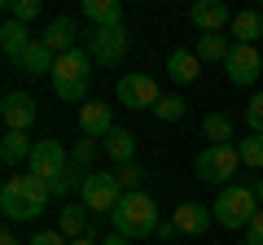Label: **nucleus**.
<instances>
[{"instance_id":"1","label":"nucleus","mask_w":263,"mask_h":245,"mask_svg":"<svg viewBox=\"0 0 263 245\" xmlns=\"http://www.w3.org/2000/svg\"><path fill=\"white\" fill-rule=\"evenodd\" d=\"M53 201V193H48V184L40 175H9L5 179V189H0V210H5V219L9 223H22V219H40L44 215V206Z\"/></svg>"},{"instance_id":"2","label":"nucleus","mask_w":263,"mask_h":245,"mask_svg":"<svg viewBox=\"0 0 263 245\" xmlns=\"http://www.w3.org/2000/svg\"><path fill=\"white\" fill-rule=\"evenodd\" d=\"M48 79H53L57 101H88V84H92V57H88V48L62 53Z\"/></svg>"},{"instance_id":"3","label":"nucleus","mask_w":263,"mask_h":245,"mask_svg":"<svg viewBox=\"0 0 263 245\" xmlns=\"http://www.w3.org/2000/svg\"><path fill=\"white\" fill-rule=\"evenodd\" d=\"M110 223H114V232L127 236V241L149 236V232H158V201H154L149 193H123V201L110 215Z\"/></svg>"},{"instance_id":"4","label":"nucleus","mask_w":263,"mask_h":245,"mask_svg":"<svg viewBox=\"0 0 263 245\" xmlns=\"http://www.w3.org/2000/svg\"><path fill=\"white\" fill-rule=\"evenodd\" d=\"M259 197H254V189H246V184H228V189H219L215 206H211V215H215L219 228H228V232H237V228H250V219L259 215Z\"/></svg>"},{"instance_id":"5","label":"nucleus","mask_w":263,"mask_h":245,"mask_svg":"<svg viewBox=\"0 0 263 245\" xmlns=\"http://www.w3.org/2000/svg\"><path fill=\"white\" fill-rule=\"evenodd\" d=\"M79 197H84L88 215H114L123 201V184L114 171H88V179L79 184Z\"/></svg>"},{"instance_id":"6","label":"nucleus","mask_w":263,"mask_h":245,"mask_svg":"<svg viewBox=\"0 0 263 245\" xmlns=\"http://www.w3.org/2000/svg\"><path fill=\"white\" fill-rule=\"evenodd\" d=\"M237 167H241V153H237L233 145H206V149L193 158L197 179H206V184H219V189H228V179L237 175Z\"/></svg>"},{"instance_id":"7","label":"nucleus","mask_w":263,"mask_h":245,"mask_svg":"<svg viewBox=\"0 0 263 245\" xmlns=\"http://www.w3.org/2000/svg\"><path fill=\"white\" fill-rule=\"evenodd\" d=\"M127 27H92L88 31V57H92L97 66H119L123 57H127Z\"/></svg>"},{"instance_id":"8","label":"nucleus","mask_w":263,"mask_h":245,"mask_svg":"<svg viewBox=\"0 0 263 245\" xmlns=\"http://www.w3.org/2000/svg\"><path fill=\"white\" fill-rule=\"evenodd\" d=\"M70 167H75V162H70V153L62 149V140H35V153H31V162H27V171L40 175L48 189H53Z\"/></svg>"},{"instance_id":"9","label":"nucleus","mask_w":263,"mask_h":245,"mask_svg":"<svg viewBox=\"0 0 263 245\" xmlns=\"http://www.w3.org/2000/svg\"><path fill=\"white\" fill-rule=\"evenodd\" d=\"M114 96H119V105H127V110H154V105L162 101L158 79H154V75H141V70L123 75L119 84H114Z\"/></svg>"},{"instance_id":"10","label":"nucleus","mask_w":263,"mask_h":245,"mask_svg":"<svg viewBox=\"0 0 263 245\" xmlns=\"http://www.w3.org/2000/svg\"><path fill=\"white\" fill-rule=\"evenodd\" d=\"M224 75H228V84H237V88L263 79V57H259V48H254V44H233V53H228V62H224Z\"/></svg>"},{"instance_id":"11","label":"nucleus","mask_w":263,"mask_h":245,"mask_svg":"<svg viewBox=\"0 0 263 245\" xmlns=\"http://www.w3.org/2000/svg\"><path fill=\"white\" fill-rule=\"evenodd\" d=\"M79 132H84L88 140H105V136L114 132V110L105 101H97V96H88V101L79 105Z\"/></svg>"},{"instance_id":"12","label":"nucleus","mask_w":263,"mask_h":245,"mask_svg":"<svg viewBox=\"0 0 263 245\" xmlns=\"http://www.w3.org/2000/svg\"><path fill=\"white\" fill-rule=\"evenodd\" d=\"M0 118H5V132H27L31 122H35V96L31 92H5Z\"/></svg>"},{"instance_id":"13","label":"nucleus","mask_w":263,"mask_h":245,"mask_svg":"<svg viewBox=\"0 0 263 245\" xmlns=\"http://www.w3.org/2000/svg\"><path fill=\"white\" fill-rule=\"evenodd\" d=\"M189 22H193L202 35H219L224 27H233V13H228L224 0H197L193 9H189Z\"/></svg>"},{"instance_id":"14","label":"nucleus","mask_w":263,"mask_h":245,"mask_svg":"<svg viewBox=\"0 0 263 245\" xmlns=\"http://www.w3.org/2000/svg\"><path fill=\"white\" fill-rule=\"evenodd\" d=\"M13 66H18L27 79H40V75H53V66H57V53L44 44V39H31V44L22 48L18 57H13Z\"/></svg>"},{"instance_id":"15","label":"nucleus","mask_w":263,"mask_h":245,"mask_svg":"<svg viewBox=\"0 0 263 245\" xmlns=\"http://www.w3.org/2000/svg\"><path fill=\"white\" fill-rule=\"evenodd\" d=\"M171 223H176L180 232H189V236H202L211 223H215V215H211V206H202V201H184V206H176Z\"/></svg>"},{"instance_id":"16","label":"nucleus","mask_w":263,"mask_h":245,"mask_svg":"<svg viewBox=\"0 0 263 245\" xmlns=\"http://www.w3.org/2000/svg\"><path fill=\"white\" fill-rule=\"evenodd\" d=\"M228 31H233V44H254L263 35V9H237Z\"/></svg>"},{"instance_id":"17","label":"nucleus","mask_w":263,"mask_h":245,"mask_svg":"<svg viewBox=\"0 0 263 245\" xmlns=\"http://www.w3.org/2000/svg\"><path fill=\"white\" fill-rule=\"evenodd\" d=\"M40 39H44L57 57L70 53V48H75V18H66V13H62V18H53V22L44 27V35H40Z\"/></svg>"},{"instance_id":"18","label":"nucleus","mask_w":263,"mask_h":245,"mask_svg":"<svg viewBox=\"0 0 263 245\" xmlns=\"http://www.w3.org/2000/svg\"><path fill=\"white\" fill-rule=\"evenodd\" d=\"M84 18L92 27H123V5L119 0H84Z\"/></svg>"},{"instance_id":"19","label":"nucleus","mask_w":263,"mask_h":245,"mask_svg":"<svg viewBox=\"0 0 263 245\" xmlns=\"http://www.w3.org/2000/svg\"><path fill=\"white\" fill-rule=\"evenodd\" d=\"M167 75L176 79V84H193V79L202 75V62H197V53H184V48H176V53L167 57Z\"/></svg>"},{"instance_id":"20","label":"nucleus","mask_w":263,"mask_h":245,"mask_svg":"<svg viewBox=\"0 0 263 245\" xmlns=\"http://www.w3.org/2000/svg\"><path fill=\"white\" fill-rule=\"evenodd\" d=\"M31 153H35V145H27V132H5V140H0V162L5 167L31 162Z\"/></svg>"},{"instance_id":"21","label":"nucleus","mask_w":263,"mask_h":245,"mask_svg":"<svg viewBox=\"0 0 263 245\" xmlns=\"http://www.w3.org/2000/svg\"><path fill=\"white\" fill-rule=\"evenodd\" d=\"M105 153H110L119 167H127V162H136V136L123 132V127H114L110 136H105Z\"/></svg>"},{"instance_id":"22","label":"nucleus","mask_w":263,"mask_h":245,"mask_svg":"<svg viewBox=\"0 0 263 245\" xmlns=\"http://www.w3.org/2000/svg\"><path fill=\"white\" fill-rule=\"evenodd\" d=\"M57 232L70 236V241H79V236L88 232V210H84V206H70V201H66V206H62V223H57Z\"/></svg>"},{"instance_id":"23","label":"nucleus","mask_w":263,"mask_h":245,"mask_svg":"<svg viewBox=\"0 0 263 245\" xmlns=\"http://www.w3.org/2000/svg\"><path fill=\"white\" fill-rule=\"evenodd\" d=\"M228 35H197V62H228Z\"/></svg>"},{"instance_id":"24","label":"nucleus","mask_w":263,"mask_h":245,"mask_svg":"<svg viewBox=\"0 0 263 245\" xmlns=\"http://www.w3.org/2000/svg\"><path fill=\"white\" fill-rule=\"evenodd\" d=\"M202 136H206L211 145H228L233 140V118H228V114H206V118H202Z\"/></svg>"},{"instance_id":"25","label":"nucleus","mask_w":263,"mask_h":245,"mask_svg":"<svg viewBox=\"0 0 263 245\" xmlns=\"http://www.w3.org/2000/svg\"><path fill=\"white\" fill-rule=\"evenodd\" d=\"M27 44H31V39H27V27H22V22H5V27H0V48H5L9 62H13Z\"/></svg>"},{"instance_id":"26","label":"nucleus","mask_w":263,"mask_h":245,"mask_svg":"<svg viewBox=\"0 0 263 245\" xmlns=\"http://www.w3.org/2000/svg\"><path fill=\"white\" fill-rule=\"evenodd\" d=\"M237 153H241V162H246V167L263 171V136H259V132H250L246 140H237Z\"/></svg>"},{"instance_id":"27","label":"nucleus","mask_w":263,"mask_h":245,"mask_svg":"<svg viewBox=\"0 0 263 245\" xmlns=\"http://www.w3.org/2000/svg\"><path fill=\"white\" fill-rule=\"evenodd\" d=\"M189 114V101L184 96H162L158 105H154V118H162V122H180Z\"/></svg>"},{"instance_id":"28","label":"nucleus","mask_w":263,"mask_h":245,"mask_svg":"<svg viewBox=\"0 0 263 245\" xmlns=\"http://www.w3.org/2000/svg\"><path fill=\"white\" fill-rule=\"evenodd\" d=\"M5 13H9V22H22V27H27V22L40 18V0H9Z\"/></svg>"},{"instance_id":"29","label":"nucleus","mask_w":263,"mask_h":245,"mask_svg":"<svg viewBox=\"0 0 263 245\" xmlns=\"http://www.w3.org/2000/svg\"><path fill=\"white\" fill-rule=\"evenodd\" d=\"M114 175H119L123 193H141V179H145V167H141V162H127V167H119V171H114Z\"/></svg>"},{"instance_id":"30","label":"nucleus","mask_w":263,"mask_h":245,"mask_svg":"<svg viewBox=\"0 0 263 245\" xmlns=\"http://www.w3.org/2000/svg\"><path fill=\"white\" fill-rule=\"evenodd\" d=\"M92 153H97V140H88V136H84V140L70 149V162H75L79 171H92Z\"/></svg>"},{"instance_id":"31","label":"nucleus","mask_w":263,"mask_h":245,"mask_svg":"<svg viewBox=\"0 0 263 245\" xmlns=\"http://www.w3.org/2000/svg\"><path fill=\"white\" fill-rule=\"evenodd\" d=\"M246 122H250V132L263 136V92L250 96V105H246Z\"/></svg>"},{"instance_id":"32","label":"nucleus","mask_w":263,"mask_h":245,"mask_svg":"<svg viewBox=\"0 0 263 245\" xmlns=\"http://www.w3.org/2000/svg\"><path fill=\"white\" fill-rule=\"evenodd\" d=\"M246 245H263V210L250 219V228H246Z\"/></svg>"},{"instance_id":"33","label":"nucleus","mask_w":263,"mask_h":245,"mask_svg":"<svg viewBox=\"0 0 263 245\" xmlns=\"http://www.w3.org/2000/svg\"><path fill=\"white\" fill-rule=\"evenodd\" d=\"M27 245H66V236L62 232H35Z\"/></svg>"},{"instance_id":"34","label":"nucleus","mask_w":263,"mask_h":245,"mask_svg":"<svg viewBox=\"0 0 263 245\" xmlns=\"http://www.w3.org/2000/svg\"><path fill=\"white\" fill-rule=\"evenodd\" d=\"M176 232H180V228L171 223V219H167V223H158V241H162V245H167V241H171V236H176Z\"/></svg>"},{"instance_id":"35","label":"nucleus","mask_w":263,"mask_h":245,"mask_svg":"<svg viewBox=\"0 0 263 245\" xmlns=\"http://www.w3.org/2000/svg\"><path fill=\"white\" fill-rule=\"evenodd\" d=\"M101 245H132L127 236H119V232H110V236H101Z\"/></svg>"},{"instance_id":"36","label":"nucleus","mask_w":263,"mask_h":245,"mask_svg":"<svg viewBox=\"0 0 263 245\" xmlns=\"http://www.w3.org/2000/svg\"><path fill=\"white\" fill-rule=\"evenodd\" d=\"M0 245H22V241H18L13 232H5V236H0Z\"/></svg>"},{"instance_id":"37","label":"nucleus","mask_w":263,"mask_h":245,"mask_svg":"<svg viewBox=\"0 0 263 245\" xmlns=\"http://www.w3.org/2000/svg\"><path fill=\"white\" fill-rule=\"evenodd\" d=\"M70 245H101L97 236H79V241H70Z\"/></svg>"},{"instance_id":"38","label":"nucleus","mask_w":263,"mask_h":245,"mask_svg":"<svg viewBox=\"0 0 263 245\" xmlns=\"http://www.w3.org/2000/svg\"><path fill=\"white\" fill-rule=\"evenodd\" d=\"M254 197H259V206H263V175H259V184H254Z\"/></svg>"}]
</instances>
